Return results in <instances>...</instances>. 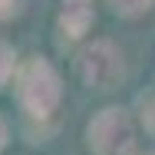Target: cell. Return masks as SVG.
Here are the masks:
<instances>
[{"mask_svg":"<svg viewBox=\"0 0 155 155\" xmlns=\"http://www.w3.org/2000/svg\"><path fill=\"white\" fill-rule=\"evenodd\" d=\"M60 99V79L46 60H30L20 73V102L30 109V116H50Z\"/></svg>","mask_w":155,"mask_h":155,"instance_id":"cell-1","label":"cell"},{"mask_svg":"<svg viewBox=\"0 0 155 155\" xmlns=\"http://www.w3.org/2000/svg\"><path fill=\"white\" fill-rule=\"evenodd\" d=\"M89 145L96 155H129L135 145V129L122 109H106L89 125Z\"/></svg>","mask_w":155,"mask_h":155,"instance_id":"cell-2","label":"cell"},{"mask_svg":"<svg viewBox=\"0 0 155 155\" xmlns=\"http://www.w3.org/2000/svg\"><path fill=\"white\" fill-rule=\"evenodd\" d=\"M79 76L89 89H112L122 76V56L109 40H96L79 53Z\"/></svg>","mask_w":155,"mask_h":155,"instance_id":"cell-3","label":"cell"},{"mask_svg":"<svg viewBox=\"0 0 155 155\" xmlns=\"http://www.w3.org/2000/svg\"><path fill=\"white\" fill-rule=\"evenodd\" d=\"M89 23H93V3H89V0H63L60 27L66 30V36H69V40L83 36Z\"/></svg>","mask_w":155,"mask_h":155,"instance_id":"cell-4","label":"cell"},{"mask_svg":"<svg viewBox=\"0 0 155 155\" xmlns=\"http://www.w3.org/2000/svg\"><path fill=\"white\" fill-rule=\"evenodd\" d=\"M109 3H112V10L122 13V17H135V13H142V10L152 7V0H109Z\"/></svg>","mask_w":155,"mask_h":155,"instance_id":"cell-5","label":"cell"},{"mask_svg":"<svg viewBox=\"0 0 155 155\" xmlns=\"http://www.w3.org/2000/svg\"><path fill=\"white\" fill-rule=\"evenodd\" d=\"M10 69H13V53H10L7 43H0V89H3L7 76H10Z\"/></svg>","mask_w":155,"mask_h":155,"instance_id":"cell-6","label":"cell"},{"mask_svg":"<svg viewBox=\"0 0 155 155\" xmlns=\"http://www.w3.org/2000/svg\"><path fill=\"white\" fill-rule=\"evenodd\" d=\"M20 3H23V0H0V20L17 17V13H20Z\"/></svg>","mask_w":155,"mask_h":155,"instance_id":"cell-7","label":"cell"},{"mask_svg":"<svg viewBox=\"0 0 155 155\" xmlns=\"http://www.w3.org/2000/svg\"><path fill=\"white\" fill-rule=\"evenodd\" d=\"M3 139H7V129H3V119H0V149H3Z\"/></svg>","mask_w":155,"mask_h":155,"instance_id":"cell-8","label":"cell"}]
</instances>
